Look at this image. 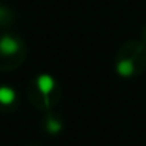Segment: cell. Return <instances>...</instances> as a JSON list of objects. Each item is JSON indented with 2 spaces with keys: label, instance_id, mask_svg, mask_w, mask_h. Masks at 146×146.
<instances>
[{
  "label": "cell",
  "instance_id": "5b68a950",
  "mask_svg": "<svg viewBox=\"0 0 146 146\" xmlns=\"http://www.w3.org/2000/svg\"><path fill=\"white\" fill-rule=\"evenodd\" d=\"M141 36H143V42H146V25L143 27V32H141Z\"/></svg>",
  "mask_w": 146,
  "mask_h": 146
},
{
  "label": "cell",
  "instance_id": "277c9868",
  "mask_svg": "<svg viewBox=\"0 0 146 146\" xmlns=\"http://www.w3.org/2000/svg\"><path fill=\"white\" fill-rule=\"evenodd\" d=\"M17 104V96L16 91L10 86H0V108H14Z\"/></svg>",
  "mask_w": 146,
  "mask_h": 146
},
{
  "label": "cell",
  "instance_id": "6da1fadb",
  "mask_svg": "<svg viewBox=\"0 0 146 146\" xmlns=\"http://www.w3.org/2000/svg\"><path fill=\"white\" fill-rule=\"evenodd\" d=\"M116 72L124 79L138 77L146 69V44L143 41H126L116 52Z\"/></svg>",
  "mask_w": 146,
  "mask_h": 146
},
{
  "label": "cell",
  "instance_id": "3957f363",
  "mask_svg": "<svg viewBox=\"0 0 146 146\" xmlns=\"http://www.w3.org/2000/svg\"><path fill=\"white\" fill-rule=\"evenodd\" d=\"M29 96L30 101L38 108H50L54 104H57L58 98H60V88L50 76L42 74V76L36 77L30 85Z\"/></svg>",
  "mask_w": 146,
  "mask_h": 146
},
{
  "label": "cell",
  "instance_id": "7a4b0ae2",
  "mask_svg": "<svg viewBox=\"0 0 146 146\" xmlns=\"http://www.w3.org/2000/svg\"><path fill=\"white\" fill-rule=\"evenodd\" d=\"M27 57L25 42L17 35H0V71L7 72L19 68Z\"/></svg>",
  "mask_w": 146,
  "mask_h": 146
}]
</instances>
